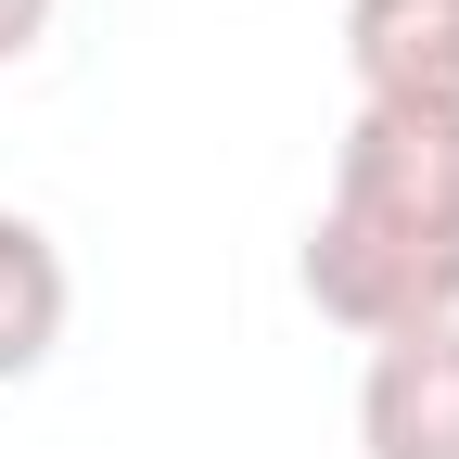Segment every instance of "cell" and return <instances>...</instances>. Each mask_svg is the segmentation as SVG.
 Masks as SVG:
<instances>
[{
  "label": "cell",
  "instance_id": "6da1fadb",
  "mask_svg": "<svg viewBox=\"0 0 459 459\" xmlns=\"http://www.w3.org/2000/svg\"><path fill=\"white\" fill-rule=\"evenodd\" d=\"M307 307L358 344L459 319V115H370L332 141L307 230Z\"/></svg>",
  "mask_w": 459,
  "mask_h": 459
},
{
  "label": "cell",
  "instance_id": "7a4b0ae2",
  "mask_svg": "<svg viewBox=\"0 0 459 459\" xmlns=\"http://www.w3.org/2000/svg\"><path fill=\"white\" fill-rule=\"evenodd\" d=\"M344 77L370 115H459V0H344Z\"/></svg>",
  "mask_w": 459,
  "mask_h": 459
},
{
  "label": "cell",
  "instance_id": "3957f363",
  "mask_svg": "<svg viewBox=\"0 0 459 459\" xmlns=\"http://www.w3.org/2000/svg\"><path fill=\"white\" fill-rule=\"evenodd\" d=\"M358 446L370 459H459V319L370 344V370H358Z\"/></svg>",
  "mask_w": 459,
  "mask_h": 459
},
{
  "label": "cell",
  "instance_id": "277c9868",
  "mask_svg": "<svg viewBox=\"0 0 459 459\" xmlns=\"http://www.w3.org/2000/svg\"><path fill=\"white\" fill-rule=\"evenodd\" d=\"M65 307H77L65 243H51L39 217H13V204H0V383H26L51 344H65Z\"/></svg>",
  "mask_w": 459,
  "mask_h": 459
},
{
  "label": "cell",
  "instance_id": "5b68a950",
  "mask_svg": "<svg viewBox=\"0 0 459 459\" xmlns=\"http://www.w3.org/2000/svg\"><path fill=\"white\" fill-rule=\"evenodd\" d=\"M39 39H51V0H0V65H26Z\"/></svg>",
  "mask_w": 459,
  "mask_h": 459
}]
</instances>
